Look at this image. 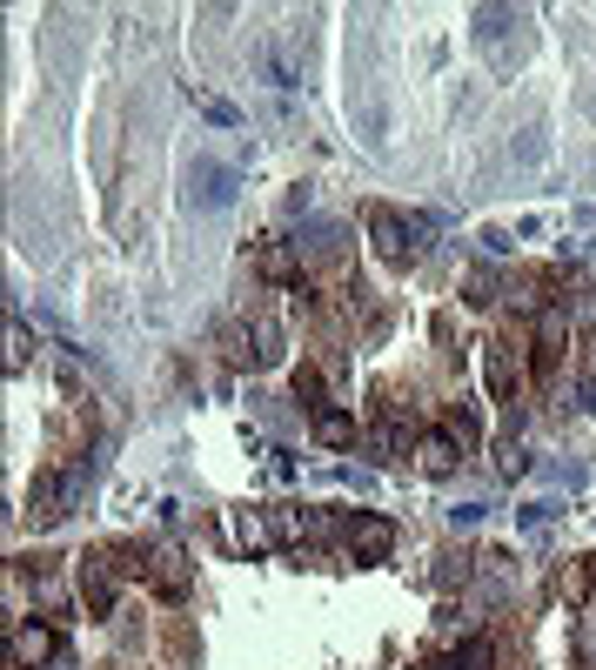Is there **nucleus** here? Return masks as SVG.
I'll return each instance as SVG.
<instances>
[{"label": "nucleus", "instance_id": "dca6fc26", "mask_svg": "<svg viewBox=\"0 0 596 670\" xmlns=\"http://www.w3.org/2000/svg\"><path fill=\"white\" fill-rule=\"evenodd\" d=\"M496 469H503L509 483H516V477H530V450H523V443H503V450H496Z\"/></svg>", "mask_w": 596, "mask_h": 670}, {"label": "nucleus", "instance_id": "6e6552de", "mask_svg": "<svg viewBox=\"0 0 596 670\" xmlns=\"http://www.w3.org/2000/svg\"><path fill=\"white\" fill-rule=\"evenodd\" d=\"M275 536H282V530H268L255 509H228V543L242 549V557H262V549H275Z\"/></svg>", "mask_w": 596, "mask_h": 670}, {"label": "nucleus", "instance_id": "f257e3e1", "mask_svg": "<svg viewBox=\"0 0 596 670\" xmlns=\"http://www.w3.org/2000/svg\"><path fill=\"white\" fill-rule=\"evenodd\" d=\"M369 235L382 262H416L429 249V215H395V208H369Z\"/></svg>", "mask_w": 596, "mask_h": 670}, {"label": "nucleus", "instance_id": "6ab92c4d", "mask_svg": "<svg viewBox=\"0 0 596 670\" xmlns=\"http://www.w3.org/2000/svg\"><path fill=\"white\" fill-rule=\"evenodd\" d=\"M576 670H596V617L576 623Z\"/></svg>", "mask_w": 596, "mask_h": 670}, {"label": "nucleus", "instance_id": "a878e982", "mask_svg": "<svg viewBox=\"0 0 596 670\" xmlns=\"http://www.w3.org/2000/svg\"><path fill=\"white\" fill-rule=\"evenodd\" d=\"M416 670H456V657H429V663H416Z\"/></svg>", "mask_w": 596, "mask_h": 670}, {"label": "nucleus", "instance_id": "2eb2a0df", "mask_svg": "<svg viewBox=\"0 0 596 670\" xmlns=\"http://www.w3.org/2000/svg\"><path fill=\"white\" fill-rule=\"evenodd\" d=\"M496 663V644L490 637H469L462 650H456V670H490Z\"/></svg>", "mask_w": 596, "mask_h": 670}, {"label": "nucleus", "instance_id": "9b49d317", "mask_svg": "<svg viewBox=\"0 0 596 670\" xmlns=\"http://www.w3.org/2000/svg\"><path fill=\"white\" fill-rule=\"evenodd\" d=\"M456 456H462V443L449 437V429H429V437L416 443V463H422V477H449V469H456Z\"/></svg>", "mask_w": 596, "mask_h": 670}, {"label": "nucleus", "instance_id": "f03ea898", "mask_svg": "<svg viewBox=\"0 0 596 670\" xmlns=\"http://www.w3.org/2000/svg\"><path fill=\"white\" fill-rule=\"evenodd\" d=\"M122 564L107 557V549H88V557H74V583H81V604L88 617H114V597H122Z\"/></svg>", "mask_w": 596, "mask_h": 670}, {"label": "nucleus", "instance_id": "f8f14e48", "mask_svg": "<svg viewBox=\"0 0 596 670\" xmlns=\"http://www.w3.org/2000/svg\"><path fill=\"white\" fill-rule=\"evenodd\" d=\"M255 268H262V282H295V275H302V249L295 242H268L255 255Z\"/></svg>", "mask_w": 596, "mask_h": 670}, {"label": "nucleus", "instance_id": "f3484780", "mask_svg": "<svg viewBox=\"0 0 596 670\" xmlns=\"http://www.w3.org/2000/svg\"><path fill=\"white\" fill-rule=\"evenodd\" d=\"M403 456H409V437H403V422L389 416L382 422V463H403Z\"/></svg>", "mask_w": 596, "mask_h": 670}, {"label": "nucleus", "instance_id": "5701e85b", "mask_svg": "<svg viewBox=\"0 0 596 670\" xmlns=\"http://www.w3.org/2000/svg\"><path fill=\"white\" fill-rule=\"evenodd\" d=\"M443 429H449V437H456V443H462V450H469V443H475V422H469V416H462V409H449V422H443Z\"/></svg>", "mask_w": 596, "mask_h": 670}, {"label": "nucleus", "instance_id": "4468645a", "mask_svg": "<svg viewBox=\"0 0 596 670\" xmlns=\"http://www.w3.org/2000/svg\"><path fill=\"white\" fill-rule=\"evenodd\" d=\"M315 443L348 450V443H355V416H348V409H315Z\"/></svg>", "mask_w": 596, "mask_h": 670}, {"label": "nucleus", "instance_id": "4be33fe9", "mask_svg": "<svg viewBox=\"0 0 596 670\" xmlns=\"http://www.w3.org/2000/svg\"><path fill=\"white\" fill-rule=\"evenodd\" d=\"M295 396L322 409V376H315V369H295Z\"/></svg>", "mask_w": 596, "mask_h": 670}, {"label": "nucleus", "instance_id": "0eeeda50", "mask_svg": "<svg viewBox=\"0 0 596 670\" xmlns=\"http://www.w3.org/2000/svg\"><path fill=\"white\" fill-rule=\"evenodd\" d=\"M342 536H348V549H355L363 564H382L389 549H395V523H389V517H348Z\"/></svg>", "mask_w": 596, "mask_h": 670}, {"label": "nucleus", "instance_id": "423d86ee", "mask_svg": "<svg viewBox=\"0 0 596 670\" xmlns=\"http://www.w3.org/2000/svg\"><path fill=\"white\" fill-rule=\"evenodd\" d=\"M563 342H570V308H543L536 315V376H556Z\"/></svg>", "mask_w": 596, "mask_h": 670}, {"label": "nucleus", "instance_id": "20e7f679", "mask_svg": "<svg viewBox=\"0 0 596 670\" xmlns=\"http://www.w3.org/2000/svg\"><path fill=\"white\" fill-rule=\"evenodd\" d=\"M8 657H14V670L54 663V657H61V630H54V623H21L14 637H8Z\"/></svg>", "mask_w": 596, "mask_h": 670}, {"label": "nucleus", "instance_id": "ddd939ff", "mask_svg": "<svg viewBox=\"0 0 596 670\" xmlns=\"http://www.w3.org/2000/svg\"><path fill=\"white\" fill-rule=\"evenodd\" d=\"M249 342H255V369H275V363L289 356V349H282V323H268V315H255Z\"/></svg>", "mask_w": 596, "mask_h": 670}, {"label": "nucleus", "instance_id": "39448f33", "mask_svg": "<svg viewBox=\"0 0 596 670\" xmlns=\"http://www.w3.org/2000/svg\"><path fill=\"white\" fill-rule=\"evenodd\" d=\"M141 577L162 590V597H188V583H194V570H188V557H181V543H154Z\"/></svg>", "mask_w": 596, "mask_h": 670}, {"label": "nucleus", "instance_id": "7ed1b4c3", "mask_svg": "<svg viewBox=\"0 0 596 670\" xmlns=\"http://www.w3.org/2000/svg\"><path fill=\"white\" fill-rule=\"evenodd\" d=\"M74 490H81V463L41 469V477L27 483V509H34V523H61V517H67V503H74Z\"/></svg>", "mask_w": 596, "mask_h": 670}, {"label": "nucleus", "instance_id": "1a4fd4ad", "mask_svg": "<svg viewBox=\"0 0 596 670\" xmlns=\"http://www.w3.org/2000/svg\"><path fill=\"white\" fill-rule=\"evenodd\" d=\"M194 208H228L234 202V168H215V162H194Z\"/></svg>", "mask_w": 596, "mask_h": 670}, {"label": "nucleus", "instance_id": "b1692460", "mask_svg": "<svg viewBox=\"0 0 596 670\" xmlns=\"http://www.w3.org/2000/svg\"><path fill=\"white\" fill-rule=\"evenodd\" d=\"M208 122H215V128H234V122H242V108H234V101H208Z\"/></svg>", "mask_w": 596, "mask_h": 670}, {"label": "nucleus", "instance_id": "393cba45", "mask_svg": "<svg viewBox=\"0 0 596 670\" xmlns=\"http://www.w3.org/2000/svg\"><path fill=\"white\" fill-rule=\"evenodd\" d=\"M449 523H456V530H469V523H483V503H462V509H449Z\"/></svg>", "mask_w": 596, "mask_h": 670}, {"label": "nucleus", "instance_id": "412c9836", "mask_svg": "<svg viewBox=\"0 0 596 670\" xmlns=\"http://www.w3.org/2000/svg\"><path fill=\"white\" fill-rule=\"evenodd\" d=\"M556 590H563V597L576 604V597H583V590H589V570H583V564H570L563 577H556Z\"/></svg>", "mask_w": 596, "mask_h": 670}, {"label": "nucleus", "instance_id": "9d476101", "mask_svg": "<svg viewBox=\"0 0 596 670\" xmlns=\"http://www.w3.org/2000/svg\"><path fill=\"white\" fill-rule=\"evenodd\" d=\"M483 382H490V396H496V403H516V389H523V369L509 363V349H503V342H490V349H483Z\"/></svg>", "mask_w": 596, "mask_h": 670}, {"label": "nucleus", "instance_id": "aec40b11", "mask_svg": "<svg viewBox=\"0 0 596 670\" xmlns=\"http://www.w3.org/2000/svg\"><path fill=\"white\" fill-rule=\"evenodd\" d=\"M516 523H523V530H549L556 523V503H523V509H516Z\"/></svg>", "mask_w": 596, "mask_h": 670}, {"label": "nucleus", "instance_id": "a211bd4d", "mask_svg": "<svg viewBox=\"0 0 596 670\" xmlns=\"http://www.w3.org/2000/svg\"><path fill=\"white\" fill-rule=\"evenodd\" d=\"M27 369V323H8V376Z\"/></svg>", "mask_w": 596, "mask_h": 670}]
</instances>
